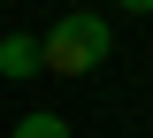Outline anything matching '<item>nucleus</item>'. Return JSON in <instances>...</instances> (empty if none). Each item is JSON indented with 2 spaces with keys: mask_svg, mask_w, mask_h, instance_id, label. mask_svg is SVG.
Listing matches in <instances>:
<instances>
[{
  "mask_svg": "<svg viewBox=\"0 0 153 138\" xmlns=\"http://www.w3.org/2000/svg\"><path fill=\"white\" fill-rule=\"evenodd\" d=\"M38 69H46L38 39L31 31H8V39H0V77H38Z\"/></svg>",
  "mask_w": 153,
  "mask_h": 138,
  "instance_id": "nucleus-2",
  "label": "nucleus"
},
{
  "mask_svg": "<svg viewBox=\"0 0 153 138\" xmlns=\"http://www.w3.org/2000/svg\"><path fill=\"white\" fill-rule=\"evenodd\" d=\"M107 23L100 16H61L46 39H38V54H46V77H92L100 61H107Z\"/></svg>",
  "mask_w": 153,
  "mask_h": 138,
  "instance_id": "nucleus-1",
  "label": "nucleus"
},
{
  "mask_svg": "<svg viewBox=\"0 0 153 138\" xmlns=\"http://www.w3.org/2000/svg\"><path fill=\"white\" fill-rule=\"evenodd\" d=\"M16 138H69V123H61V115H23Z\"/></svg>",
  "mask_w": 153,
  "mask_h": 138,
  "instance_id": "nucleus-3",
  "label": "nucleus"
},
{
  "mask_svg": "<svg viewBox=\"0 0 153 138\" xmlns=\"http://www.w3.org/2000/svg\"><path fill=\"white\" fill-rule=\"evenodd\" d=\"M115 8H130V16H153V0H115Z\"/></svg>",
  "mask_w": 153,
  "mask_h": 138,
  "instance_id": "nucleus-4",
  "label": "nucleus"
}]
</instances>
